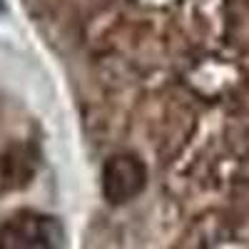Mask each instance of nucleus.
<instances>
[{
    "label": "nucleus",
    "mask_w": 249,
    "mask_h": 249,
    "mask_svg": "<svg viewBox=\"0 0 249 249\" xmlns=\"http://www.w3.org/2000/svg\"><path fill=\"white\" fill-rule=\"evenodd\" d=\"M144 182H147V170L132 155L110 157L102 170V192L112 204H122L137 197L144 190Z\"/></svg>",
    "instance_id": "nucleus-2"
},
{
    "label": "nucleus",
    "mask_w": 249,
    "mask_h": 249,
    "mask_svg": "<svg viewBox=\"0 0 249 249\" xmlns=\"http://www.w3.org/2000/svg\"><path fill=\"white\" fill-rule=\"evenodd\" d=\"M60 227L55 219L20 210L0 222V249H57Z\"/></svg>",
    "instance_id": "nucleus-1"
}]
</instances>
